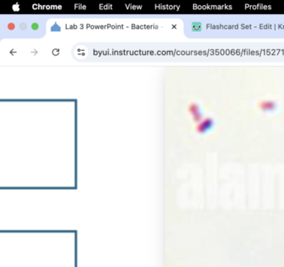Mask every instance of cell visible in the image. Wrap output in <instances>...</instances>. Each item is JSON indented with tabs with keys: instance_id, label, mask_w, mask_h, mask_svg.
Returning <instances> with one entry per match:
<instances>
[{
	"instance_id": "obj_1",
	"label": "cell",
	"mask_w": 284,
	"mask_h": 267,
	"mask_svg": "<svg viewBox=\"0 0 284 267\" xmlns=\"http://www.w3.org/2000/svg\"><path fill=\"white\" fill-rule=\"evenodd\" d=\"M213 120L211 118H206V119L202 120L201 122H199L197 127V130L199 133H205L208 130H210L213 127Z\"/></svg>"
},
{
	"instance_id": "obj_2",
	"label": "cell",
	"mask_w": 284,
	"mask_h": 267,
	"mask_svg": "<svg viewBox=\"0 0 284 267\" xmlns=\"http://www.w3.org/2000/svg\"><path fill=\"white\" fill-rule=\"evenodd\" d=\"M189 111L193 117V120L196 122L202 121V113L200 112V109L197 103H192L189 105Z\"/></svg>"
},
{
	"instance_id": "obj_3",
	"label": "cell",
	"mask_w": 284,
	"mask_h": 267,
	"mask_svg": "<svg viewBox=\"0 0 284 267\" xmlns=\"http://www.w3.org/2000/svg\"><path fill=\"white\" fill-rule=\"evenodd\" d=\"M259 107L264 111H272L275 109L276 104L272 101L267 100V101H261L259 103Z\"/></svg>"
}]
</instances>
